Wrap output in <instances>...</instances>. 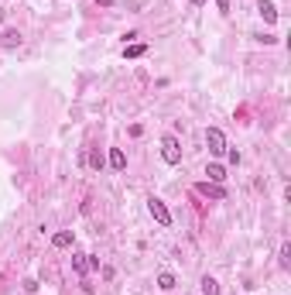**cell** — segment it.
Listing matches in <instances>:
<instances>
[{
	"label": "cell",
	"instance_id": "cell-1",
	"mask_svg": "<svg viewBox=\"0 0 291 295\" xmlns=\"http://www.w3.org/2000/svg\"><path fill=\"white\" fill-rule=\"evenodd\" d=\"M161 158H165L168 165H178V161H182V144H178L175 134H165V138H161Z\"/></svg>",
	"mask_w": 291,
	"mask_h": 295
},
{
	"label": "cell",
	"instance_id": "cell-2",
	"mask_svg": "<svg viewBox=\"0 0 291 295\" xmlns=\"http://www.w3.org/2000/svg\"><path fill=\"white\" fill-rule=\"evenodd\" d=\"M206 144H209L213 155H226V134H223L219 127H209V131H206Z\"/></svg>",
	"mask_w": 291,
	"mask_h": 295
},
{
	"label": "cell",
	"instance_id": "cell-3",
	"mask_svg": "<svg viewBox=\"0 0 291 295\" xmlns=\"http://www.w3.org/2000/svg\"><path fill=\"white\" fill-rule=\"evenodd\" d=\"M148 210H151V217H155L161 227H172V213H168V206H165L161 199L151 196V199H148Z\"/></svg>",
	"mask_w": 291,
	"mask_h": 295
},
{
	"label": "cell",
	"instance_id": "cell-4",
	"mask_svg": "<svg viewBox=\"0 0 291 295\" xmlns=\"http://www.w3.org/2000/svg\"><path fill=\"white\" fill-rule=\"evenodd\" d=\"M195 189H199L202 196H209V199H226V189H223V185H216V182H199Z\"/></svg>",
	"mask_w": 291,
	"mask_h": 295
},
{
	"label": "cell",
	"instance_id": "cell-5",
	"mask_svg": "<svg viewBox=\"0 0 291 295\" xmlns=\"http://www.w3.org/2000/svg\"><path fill=\"white\" fill-rule=\"evenodd\" d=\"M257 11H260V18L267 21V24H274V21H277V7H274L271 0H257Z\"/></svg>",
	"mask_w": 291,
	"mask_h": 295
},
{
	"label": "cell",
	"instance_id": "cell-6",
	"mask_svg": "<svg viewBox=\"0 0 291 295\" xmlns=\"http://www.w3.org/2000/svg\"><path fill=\"white\" fill-rule=\"evenodd\" d=\"M110 168H113V172H123V168H127V155H123L120 148H110Z\"/></svg>",
	"mask_w": 291,
	"mask_h": 295
},
{
	"label": "cell",
	"instance_id": "cell-7",
	"mask_svg": "<svg viewBox=\"0 0 291 295\" xmlns=\"http://www.w3.org/2000/svg\"><path fill=\"white\" fill-rule=\"evenodd\" d=\"M206 175H209V182L223 185V182H226V168H223V165H209V168H206Z\"/></svg>",
	"mask_w": 291,
	"mask_h": 295
},
{
	"label": "cell",
	"instance_id": "cell-8",
	"mask_svg": "<svg viewBox=\"0 0 291 295\" xmlns=\"http://www.w3.org/2000/svg\"><path fill=\"white\" fill-rule=\"evenodd\" d=\"M72 271L76 275H86L89 271V254H72Z\"/></svg>",
	"mask_w": 291,
	"mask_h": 295
},
{
	"label": "cell",
	"instance_id": "cell-9",
	"mask_svg": "<svg viewBox=\"0 0 291 295\" xmlns=\"http://www.w3.org/2000/svg\"><path fill=\"white\" fill-rule=\"evenodd\" d=\"M72 240H76L72 230H58V234L52 237V244H55V247H72Z\"/></svg>",
	"mask_w": 291,
	"mask_h": 295
},
{
	"label": "cell",
	"instance_id": "cell-10",
	"mask_svg": "<svg viewBox=\"0 0 291 295\" xmlns=\"http://www.w3.org/2000/svg\"><path fill=\"white\" fill-rule=\"evenodd\" d=\"M158 288H161V292H172L175 288V275L172 271H161V275H158Z\"/></svg>",
	"mask_w": 291,
	"mask_h": 295
},
{
	"label": "cell",
	"instance_id": "cell-11",
	"mask_svg": "<svg viewBox=\"0 0 291 295\" xmlns=\"http://www.w3.org/2000/svg\"><path fill=\"white\" fill-rule=\"evenodd\" d=\"M202 295H219V281H216V278H202Z\"/></svg>",
	"mask_w": 291,
	"mask_h": 295
},
{
	"label": "cell",
	"instance_id": "cell-12",
	"mask_svg": "<svg viewBox=\"0 0 291 295\" xmlns=\"http://www.w3.org/2000/svg\"><path fill=\"white\" fill-rule=\"evenodd\" d=\"M140 55H148V45H130V48H123V59H140Z\"/></svg>",
	"mask_w": 291,
	"mask_h": 295
},
{
	"label": "cell",
	"instance_id": "cell-13",
	"mask_svg": "<svg viewBox=\"0 0 291 295\" xmlns=\"http://www.w3.org/2000/svg\"><path fill=\"white\" fill-rule=\"evenodd\" d=\"M277 264H281L284 271L291 268V244H284V247H281V254H277Z\"/></svg>",
	"mask_w": 291,
	"mask_h": 295
},
{
	"label": "cell",
	"instance_id": "cell-14",
	"mask_svg": "<svg viewBox=\"0 0 291 295\" xmlns=\"http://www.w3.org/2000/svg\"><path fill=\"white\" fill-rule=\"evenodd\" d=\"M4 45H7V48L21 45V35H18V31H4Z\"/></svg>",
	"mask_w": 291,
	"mask_h": 295
},
{
	"label": "cell",
	"instance_id": "cell-15",
	"mask_svg": "<svg viewBox=\"0 0 291 295\" xmlns=\"http://www.w3.org/2000/svg\"><path fill=\"white\" fill-rule=\"evenodd\" d=\"M89 165H93L96 172H103V165H106V161H103V155H99V151H93V155H89Z\"/></svg>",
	"mask_w": 291,
	"mask_h": 295
},
{
	"label": "cell",
	"instance_id": "cell-16",
	"mask_svg": "<svg viewBox=\"0 0 291 295\" xmlns=\"http://www.w3.org/2000/svg\"><path fill=\"white\" fill-rule=\"evenodd\" d=\"M216 11L219 14H230V0H216Z\"/></svg>",
	"mask_w": 291,
	"mask_h": 295
},
{
	"label": "cell",
	"instance_id": "cell-17",
	"mask_svg": "<svg viewBox=\"0 0 291 295\" xmlns=\"http://www.w3.org/2000/svg\"><path fill=\"white\" fill-rule=\"evenodd\" d=\"M96 4H103V7H110V4H113V0H96Z\"/></svg>",
	"mask_w": 291,
	"mask_h": 295
},
{
	"label": "cell",
	"instance_id": "cell-18",
	"mask_svg": "<svg viewBox=\"0 0 291 295\" xmlns=\"http://www.w3.org/2000/svg\"><path fill=\"white\" fill-rule=\"evenodd\" d=\"M202 4H206V0H192V7H202Z\"/></svg>",
	"mask_w": 291,
	"mask_h": 295
}]
</instances>
